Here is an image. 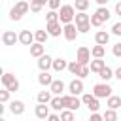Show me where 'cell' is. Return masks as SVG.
<instances>
[{
    "instance_id": "cell-1",
    "label": "cell",
    "mask_w": 121,
    "mask_h": 121,
    "mask_svg": "<svg viewBox=\"0 0 121 121\" xmlns=\"http://www.w3.org/2000/svg\"><path fill=\"white\" fill-rule=\"evenodd\" d=\"M76 19V8L72 4H62L60 9H59V21L62 25H68Z\"/></svg>"
},
{
    "instance_id": "cell-2",
    "label": "cell",
    "mask_w": 121,
    "mask_h": 121,
    "mask_svg": "<svg viewBox=\"0 0 121 121\" xmlns=\"http://www.w3.org/2000/svg\"><path fill=\"white\" fill-rule=\"evenodd\" d=\"M112 87L108 85V81H102V83H96L95 87H93V95L96 96V98H108V96H112Z\"/></svg>"
},
{
    "instance_id": "cell-3",
    "label": "cell",
    "mask_w": 121,
    "mask_h": 121,
    "mask_svg": "<svg viewBox=\"0 0 121 121\" xmlns=\"http://www.w3.org/2000/svg\"><path fill=\"white\" fill-rule=\"evenodd\" d=\"M2 85L6 87V89H9L11 93H15V91H19V79L13 76V74H9V72H6L4 76H2Z\"/></svg>"
},
{
    "instance_id": "cell-4",
    "label": "cell",
    "mask_w": 121,
    "mask_h": 121,
    "mask_svg": "<svg viewBox=\"0 0 121 121\" xmlns=\"http://www.w3.org/2000/svg\"><path fill=\"white\" fill-rule=\"evenodd\" d=\"M91 57H93V53H91V49L89 47H85V45H79L78 47V53H76V60L79 62V64H89L91 62Z\"/></svg>"
},
{
    "instance_id": "cell-5",
    "label": "cell",
    "mask_w": 121,
    "mask_h": 121,
    "mask_svg": "<svg viewBox=\"0 0 121 121\" xmlns=\"http://www.w3.org/2000/svg\"><path fill=\"white\" fill-rule=\"evenodd\" d=\"M81 102H83V106L89 108V112H98V108H100L98 98H96L95 95H91V93H85V95L81 96Z\"/></svg>"
},
{
    "instance_id": "cell-6",
    "label": "cell",
    "mask_w": 121,
    "mask_h": 121,
    "mask_svg": "<svg viewBox=\"0 0 121 121\" xmlns=\"http://www.w3.org/2000/svg\"><path fill=\"white\" fill-rule=\"evenodd\" d=\"M64 40H68V42H74L76 38H78V34H79V30H78V25H74V23H68V25H64Z\"/></svg>"
},
{
    "instance_id": "cell-7",
    "label": "cell",
    "mask_w": 121,
    "mask_h": 121,
    "mask_svg": "<svg viewBox=\"0 0 121 121\" xmlns=\"http://www.w3.org/2000/svg\"><path fill=\"white\" fill-rule=\"evenodd\" d=\"M45 30L49 32V36H60L62 32H64V25L60 23V21H55V23H47V26H45Z\"/></svg>"
},
{
    "instance_id": "cell-8",
    "label": "cell",
    "mask_w": 121,
    "mask_h": 121,
    "mask_svg": "<svg viewBox=\"0 0 121 121\" xmlns=\"http://www.w3.org/2000/svg\"><path fill=\"white\" fill-rule=\"evenodd\" d=\"M68 91H70V95H81L83 93V79L81 78H76V79H72L70 83H68Z\"/></svg>"
},
{
    "instance_id": "cell-9",
    "label": "cell",
    "mask_w": 121,
    "mask_h": 121,
    "mask_svg": "<svg viewBox=\"0 0 121 121\" xmlns=\"http://www.w3.org/2000/svg\"><path fill=\"white\" fill-rule=\"evenodd\" d=\"M19 42V34H15L13 30H4L2 34V43L4 45H15Z\"/></svg>"
},
{
    "instance_id": "cell-10",
    "label": "cell",
    "mask_w": 121,
    "mask_h": 121,
    "mask_svg": "<svg viewBox=\"0 0 121 121\" xmlns=\"http://www.w3.org/2000/svg\"><path fill=\"white\" fill-rule=\"evenodd\" d=\"M19 42L23 43V45H32L34 42H36V38H34V32H30V30H21L19 32Z\"/></svg>"
},
{
    "instance_id": "cell-11",
    "label": "cell",
    "mask_w": 121,
    "mask_h": 121,
    "mask_svg": "<svg viewBox=\"0 0 121 121\" xmlns=\"http://www.w3.org/2000/svg\"><path fill=\"white\" fill-rule=\"evenodd\" d=\"M38 68H40L42 72H47L49 68H53V57H49L47 53L42 55V57L38 59Z\"/></svg>"
},
{
    "instance_id": "cell-12",
    "label": "cell",
    "mask_w": 121,
    "mask_h": 121,
    "mask_svg": "<svg viewBox=\"0 0 121 121\" xmlns=\"http://www.w3.org/2000/svg\"><path fill=\"white\" fill-rule=\"evenodd\" d=\"M30 55L36 57V59H40L42 55H45V45L40 43V42H34V43L30 45Z\"/></svg>"
},
{
    "instance_id": "cell-13",
    "label": "cell",
    "mask_w": 121,
    "mask_h": 121,
    "mask_svg": "<svg viewBox=\"0 0 121 121\" xmlns=\"http://www.w3.org/2000/svg\"><path fill=\"white\" fill-rule=\"evenodd\" d=\"M9 112H11L13 115H21V113L25 112V102H23V100H11V102H9Z\"/></svg>"
},
{
    "instance_id": "cell-14",
    "label": "cell",
    "mask_w": 121,
    "mask_h": 121,
    "mask_svg": "<svg viewBox=\"0 0 121 121\" xmlns=\"http://www.w3.org/2000/svg\"><path fill=\"white\" fill-rule=\"evenodd\" d=\"M49 108H51V106L40 104V102H38V106H36V110H34L36 117H38V119H47V117H49Z\"/></svg>"
},
{
    "instance_id": "cell-15",
    "label": "cell",
    "mask_w": 121,
    "mask_h": 121,
    "mask_svg": "<svg viewBox=\"0 0 121 121\" xmlns=\"http://www.w3.org/2000/svg\"><path fill=\"white\" fill-rule=\"evenodd\" d=\"M49 91H51L53 95L60 96V95L64 93V83H62V79H53V83L49 85Z\"/></svg>"
},
{
    "instance_id": "cell-16",
    "label": "cell",
    "mask_w": 121,
    "mask_h": 121,
    "mask_svg": "<svg viewBox=\"0 0 121 121\" xmlns=\"http://www.w3.org/2000/svg\"><path fill=\"white\" fill-rule=\"evenodd\" d=\"M95 15H96V17H100V19H102V23H106V21L112 17V11H110L106 6H98V8H96V11H95Z\"/></svg>"
},
{
    "instance_id": "cell-17",
    "label": "cell",
    "mask_w": 121,
    "mask_h": 121,
    "mask_svg": "<svg viewBox=\"0 0 121 121\" xmlns=\"http://www.w3.org/2000/svg\"><path fill=\"white\" fill-rule=\"evenodd\" d=\"M38 83L43 85V87H49V85L53 83V76H51L49 72H40V74H38Z\"/></svg>"
},
{
    "instance_id": "cell-18",
    "label": "cell",
    "mask_w": 121,
    "mask_h": 121,
    "mask_svg": "<svg viewBox=\"0 0 121 121\" xmlns=\"http://www.w3.org/2000/svg\"><path fill=\"white\" fill-rule=\"evenodd\" d=\"M106 106H108V108H112V110L121 108V96H117V95L108 96V98H106Z\"/></svg>"
},
{
    "instance_id": "cell-19",
    "label": "cell",
    "mask_w": 121,
    "mask_h": 121,
    "mask_svg": "<svg viewBox=\"0 0 121 121\" xmlns=\"http://www.w3.org/2000/svg\"><path fill=\"white\" fill-rule=\"evenodd\" d=\"M95 42L100 43V45H106V43L110 42V34H108L106 30H98V32L95 34Z\"/></svg>"
},
{
    "instance_id": "cell-20",
    "label": "cell",
    "mask_w": 121,
    "mask_h": 121,
    "mask_svg": "<svg viewBox=\"0 0 121 121\" xmlns=\"http://www.w3.org/2000/svg\"><path fill=\"white\" fill-rule=\"evenodd\" d=\"M49 106H51L55 112H62V110H64V104H62V95H60V96H57V95H55V96L51 98Z\"/></svg>"
},
{
    "instance_id": "cell-21",
    "label": "cell",
    "mask_w": 121,
    "mask_h": 121,
    "mask_svg": "<svg viewBox=\"0 0 121 121\" xmlns=\"http://www.w3.org/2000/svg\"><path fill=\"white\" fill-rule=\"evenodd\" d=\"M53 70L55 72H62V70H68V62L64 59H53Z\"/></svg>"
},
{
    "instance_id": "cell-22",
    "label": "cell",
    "mask_w": 121,
    "mask_h": 121,
    "mask_svg": "<svg viewBox=\"0 0 121 121\" xmlns=\"http://www.w3.org/2000/svg\"><path fill=\"white\" fill-rule=\"evenodd\" d=\"M104 66H106V60H102V59H95V60H91V62H89L91 72H96V74H98Z\"/></svg>"
},
{
    "instance_id": "cell-23",
    "label": "cell",
    "mask_w": 121,
    "mask_h": 121,
    "mask_svg": "<svg viewBox=\"0 0 121 121\" xmlns=\"http://www.w3.org/2000/svg\"><path fill=\"white\" fill-rule=\"evenodd\" d=\"M51 98H53V93L51 91H40L38 93V102L40 104H49Z\"/></svg>"
},
{
    "instance_id": "cell-24",
    "label": "cell",
    "mask_w": 121,
    "mask_h": 121,
    "mask_svg": "<svg viewBox=\"0 0 121 121\" xmlns=\"http://www.w3.org/2000/svg\"><path fill=\"white\" fill-rule=\"evenodd\" d=\"M91 53H93V57H95V59H104V55H106V47H104V45H100V43H96V45L91 49Z\"/></svg>"
},
{
    "instance_id": "cell-25",
    "label": "cell",
    "mask_w": 121,
    "mask_h": 121,
    "mask_svg": "<svg viewBox=\"0 0 121 121\" xmlns=\"http://www.w3.org/2000/svg\"><path fill=\"white\" fill-rule=\"evenodd\" d=\"M98 76H100V79H102V81H110V79L113 78V70H112L110 66H104V68L98 72Z\"/></svg>"
},
{
    "instance_id": "cell-26",
    "label": "cell",
    "mask_w": 121,
    "mask_h": 121,
    "mask_svg": "<svg viewBox=\"0 0 121 121\" xmlns=\"http://www.w3.org/2000/svg\"><path fill=\"white\" fill-rule=\"evenodd\" d=\"M13 8H15V9L19 11V13H23V15H25V13H26V11L30 9V2H26V0H19V2H17V4L13 6Z\"/></svg>"
},
{
    "instance_id": "cell-27",
    "label": "cell",
    "mask_w": 121,
    "mask_h": 121,
    "mask_svg": "<svg viewBox=\"0 0 121 121\" xmlns=\"http://www.w3.org/2000/svg\"><path fill=\"white\" fill-rule=\"evenodd\" d=\"M85 23H91V15H87L85 11H78L76 13V25H85Z\"/></svg>"
},
{
    "instance_id": "cell-28",
    "label": "cell",
    "mask_w": 121,
    "mask_h": 121,
    "mask_svg": "<svg viewBox=\"0 0 121 121\" xmlns=\"http://www.w3.org/2000/svg\"><path fill=\"white\" fill-rule=\"evenodd\" d=\"M34 38H36V42L45 43L47 38H49V32H47V30H36V32H34Z\"/></svg>"
},
{
    "instance_id": "cell-29",
    "label": "cell",
    "mask_w": 121,
    "mask_h": 121,
    "mask_svg": "<svg viewBox=\"0 0 121 121\" xmlns=\"http://www.w3.org/2000/svg\"><path fill=\"white\" fill-rule=\"evenodd\" d=\"M81 66H83V64H79L78 60H72V62H68V72L74 74V76H78L79 70H81Z\"/></svg>"
},
{
    "instance_id": "cell-30",
    "label": "cell",
    "mask_w": 121,
    "mask_h": 121,
    "mask_svg": "<svg viewBox=\"0 0 121 121\" xmlns=\"http://www.w3.org/2000/svg\"><path fill=\"white\" fill-rule=\"evenodd\" d=\"M102 115H104V121H117V119H119V117H117V112L112 110V108H108Z\"/></svg>"
},
{
    "instance_id": "cell-31",
    "label": "cell",
    "mask_w": 121,
    "mask_h": 121,
    "mask_svg": "<svg viewBox=\"0 0 121 121\" xmlns=\"http://www.w3.org/2000/svg\"><path fill=\"white\" fill-rule=\"evenodd\" d=\"M89 6H91V2H89V0H76V2H74L76 11H85Z\"/></svg>"
},
{
    "instance_id": "cell-32",
    "label": "cell",
    "mask_w": 121,
    "mask_h": 121,
    "mask_svg": "<svg viewBox=\"0 0 121 121\" xmlns=\"http://www.w3.org/2000/svg\"><path fill=\"white\" fill-rule=\"evenodd\" d=\"M45 21H47V23H55V21H59V11H57V9H49L47 15H45Z\"/></svg>"
},
{
    "instance_id": "cell-33",
    "label": "cell",
    "mask_w": 121,
    "mask_h": 121,
    "mask_svg": "<svg viewBox=\"0 0 121 121\" xmlns=\"http://www.w3.org/2000/svg\"><path fill=\"white\" fill-rule=\"evenodd\" d=\"M60 119H62V121H76V119H74V112L68 110V108L60 112Z\"/></svg>"
},
{
    "instance_id": "cell-34",
    "label": "cell",
    "mask_w": 121,
    "mask_h": 121,
    "mask_svg": "<svg viewBox=\"0 0 121 121\" xmlns=\"http://www.w3.org/2000/svg\"><path fill=\"white\" fill-rule=\"evenodd\" d=\"M81 104H83V102H81V98H78L76 95H72V102H70V108H68V110L76 112V110H78V108H79Z\"/></svg>"
},
{
    "instance_id": "cell-35",
    "label": "cell",
    "mask_w": 121,
    "mask_h": 121,
    "mask_svg": "<svg viewBox=\"0 0 121 121\" xmlns=\"http://www.w3.org/2000/svg\"><path fill=\"white\" fill-rule=\"evenodd\" d=\"M9 93H11V91H9V89H6V87L0 91V102H2V104H6V102L9 100Z\"/></svg>"
},
{
    "instance_id": "cell-36",
    "label": "cell",
    "mask_w": 121,
    "mask_h": 121,
    "mask_svg": "<svg viewBox=\"0 0 121 121\" xmlns=\"http://www.w3.org/2000/svg\"><path fill=\"white\" fill-rule=\"evenodd\" d=\"M21 17H23V13H19L15 8L9 9V19H11V21H21Z\"/></svg>"
},
{
    "instance_id": "cell-37",
    "label": "cell",
    "mask_w": 121,
    "mask_h": 121,
    "mask_svg": "<svg viewBox=\"0 0 121 121\" xmlns=\"http://www.w3.org/2000/svg\"><path fill=\"white\" fill-rule=\"evenodd\" d=\"M89 74H91V68H89V64H85V66H81V70H79L78 78H81V79H83V78H87Z\"/></svg>"
},
{
    "instance_id": "cell-38",
    "label": "cell",
    "mask_w": 121,
    "mask_h": 121,
    "mask_svg": "<svg viewBox=\"0 0 121 121\" xmlns=\"http://www.w3.org/2000/svg\"><path fill=\"white\" fill-rule=\"evenodd\" d=\"M91 23H85V25H78V30H79V34H87L89 30H91Z\"/></svg>"
},
{
    "instance_id": "cell-39",
    "label": "cell",
    "mask_w": 121,
    "mask_h": 121,
    "mask_svg": "<svg viewBox=\"0 0 121 121\" xmlns=\"http://www.w3.org/2000/svg\"><path fill=\"white\" fill-rule=\"evenodd\" d=\"M91 25H93V26H102V19L93 13V15H91Z\"/></svg>"
},
{
    "instance_id": "cell-40",
    "label": "cell",
    "mask_w": 121,
    "mask_h": 121,
    "mask_svg": "<svg viewBox=\"0 0 121 121\" xmlns=\"http://www.w3.org/2000/svg\"><path fill=\"white\" fill-rule=\"evenodd\" d=\"M47 6H49V9H60V0H49Z\"/></svg>"
},
{
    "instance_id": "cell-41",
    "label": "cell",
    "mask_w": 121,
    "mask_h": 121,
    "mask_svg": "<svg viewBox=\"0 0 121 121\" xmlns=\"http://www.w3.org/2000/svg\"><path fill=\"white\" fill-rule=\"evenodd\" d=\"M42 4H38V2H30V11H34V13H38V11H42Z\"/></svg>"
},
{
    "instance_id": "cell-42",
    "label": "cell",
    "mask_w": 121,
    "mask_h": 121,
    "mask_svg": "<svg viewBox=\"0 0 121 121\" xmlns=\"http://www.w3.org/2000/svg\"><path fill=\"white\" fill-rule=\"evenodd\" d=\"M70 102H72V95H62V104H64V110L70 108Z\"/></svg>"
},
{
    "instance_id": "cell-43",
    "label": "cell",
    "mask_w": 121,
    "mask_h": 121,
    "mask_svg": "<svg viewBox=\"0 0 121 121\" xmlns=\"http://www.w3.org/2000/svg\"><path fill=\"white\" fill-rule=\"evenodd\" d=\"M112 53H113V57H121V43H115L113 47H112Z\"/></svg>"
},
{
    "instance_id": "cell-44",
    "label": "cell",
    "mask_w": 121,
    "mask_h": 121,
    "mask_svg": "<svg viewBox=\"0 0 121 121\" xmlns=\"http://www.w3.org/2000/svg\"><path fill=\"white\" fill-rule=\"evenodd\" d=\"M112 34H115V36H121V21H119V23H115V25L112 26Z\"/></svg>"
},
{
    "instance_id": "cell-45",
    "label": "cell",
    "mask_w": 121,
    "mask_h": 121,
    "mask_svg": "<svg viewBox=\"0 0 121 121\" xmlns=\"http://www.w3.org/2000/svg\"><path fill=\"white\" fill-rule=\"evenodd\" d=\"M89 121H104V115H100L98 112H93L91 117H89Z\"/></svg>"
},
{
    "instance_id": "cell-46",
    "label": "cell",
    "mask_w": 121,
    "mask_h": 121,
    "mask_svg": "<svg viewBox=\"0 0 121 121\" xmlns=\"http://www.w3.org/2000/svg\"><path fill=\"white\" fill-rule=\"evenodd\" d=\"M47 121H62V119H60V115H57V113H49Z\"/></svg>"
},
{
    "instance_id": "cell-47",
    "label": "cell",
    "mask_w": 121,
    "mask_h": 121,
    "mask_svg": "<svg viewBox=\"0 0 121 121\" xmlns=\"http://www.w3.org/2000/svg\"><path fill=\"white\" fill-rule=\"evenodd\" d=\"M113 11H115V15H119V17H121V0H119V2L115 4V8H113Z\"/></svg>"
},
{
    "instance_id": "cell-48",
    "label": "cell",
    "mask_w": 121,
    "mask_h": 121,
    "mask_svg": "<svg viewBox=\"0 0 121 121\" xmlns=\"http://www.w3.org/2000/svg\"><path fill=\"white\" fill-rule=\"evenodd\" d=\"M113 78H117V79L121 81V66H119V68H117V70L113 72Z\"/></svg>"
},
{
    "instance_id": "cell-49",
    "label": "cell",
    "mask_w": 121,
    "mask_h": 121,
    "mask_svg": "<svg viewBox=\"0 0 121 121\" xmlns=\"http://www.w3.org/2000/svg\"><path fill=\"white\" fill-rule=\"evenodd\" d=\"M95 2H96V4H98V6H106V4H108V2H110V0H95Z\"/></svg>"
},
{
    "instance_id": "cell-50",
    "label": "cell",
    "mask_w": 121,
    "mask_h": 121,
    "mask_svg": "<svg viewBox=\"0 0 121 121\" xmlns=\"http://www.w3.org/2000/svg\"><path fill=\"white\" fill-rule=\"evenodd\" d=\"M34 2H38V4H42V6H45V4L49 2V0H34Z\"/></svg>"
},
{
    "instance_id": "cell-51",
    "label": "cell",
    "mask_w": 121,
    "mask_h": 121,
    "mask_svg": "<svg viewBox=\"0 0 121 121\" xmlns=\"http://www.w3.org/2000/svg\"><path fill=\"white\" fill-rule=\"evenodd\" d=\"M0 121H6V119H4V117H0Z\"/></svg>"
},
{
    "instance_id": "cell-52",
    "label": "cell",
    "mask_w": 121,
    "mask_h": 121,
    "mask_svg": "<svg viewBox=\"0 0 121 121\" xmlns=\"http://www.w3.org/2000/svg\"><path fill=\"white\" fill-rule=\"evenodd\" d=\"M26 2H34V0H26Z\"/></svg>"
},
{
    "instance_id": "cell-53",
    "label": "cell",
    "mask_w": 121,
    "mask_h": 121,
    "mask_svg": "<svg viewBox=\"0 0 121 121\" xmlns=\"http://www.w3.org/2000/svg\"><path fill=\"white\" fill-rule=\"evenodd\" d=\"M38 121H45V119H38Z\"/></svg>"
}]
</instances>
